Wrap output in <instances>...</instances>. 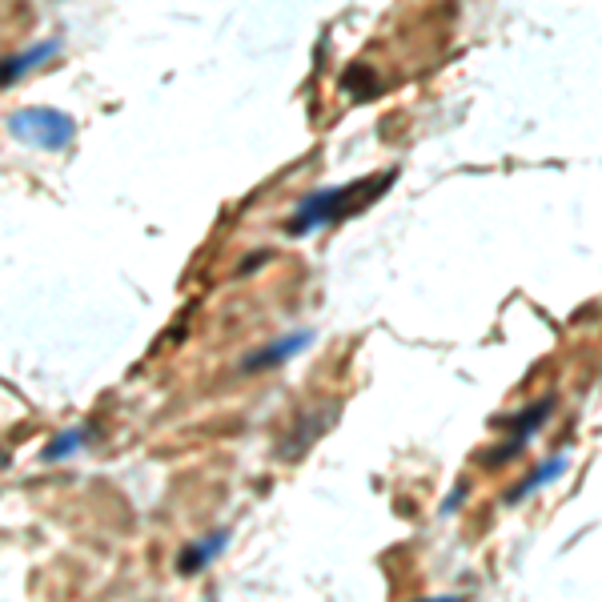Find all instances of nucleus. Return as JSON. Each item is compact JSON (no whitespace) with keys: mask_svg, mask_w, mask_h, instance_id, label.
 <instances>
[{"mask_svg":"<svg viewBox=\"0 0 602 602\" xmlns=\"http://www.w3.org/2000/svg\"><path fill=\"white\" fill-rule=\"evenodd\" d=\"M9 133L33 149H45V153H61L77 141V121L61 109H21L9 117Z\"/></svg>","mask_w":602,"mask_h":602,"instance_id":"obj_2","label":"nucleus"},{"mask_svg":"<svg viewBox=\"0 0 602 602\" xmlns=\"http://www.w3.org/2000/svg\"><path fill=\"white\" fill-rule=\"evenodd\" d=\"M466 494H470V486L462 482V486H458V490H454V494H450V498L442 502V514H458V510H462V498H466Z\"/></svg>","mask_w":602,"mask_h":602,"instance_id":"obj_10","label":"nucleus"},{"mask_svg":"<svg viewBox=\"0 0 602 602\" xmlns=\"http://www.w3.org/2000/svg\"><path fill=\"white\" fill-rule=\"evenodd\" d=\"M225 546H229V530H209L201 542H189V546L177 554V570H181V574H201Z\"/></svg>","mask_w":602,"mask_h":602,"instance_id":"obj_6","label":"nucleus"},{"mask_svg":"<svg viewBox=\"0 0 602 602\" xmlns=\"http://www.w3.org/2000/svg\"><path fill=\"white\" fill-rule=\"evenodd\" d=\"M562 466H566V454H554V458H546V462H542V466H538V470H534V474H530L526 482H518V486H514V490L506 494V506H518V502H522L526 494H534V490L550 486V482H554V478L562 474Z\"/></svg>","mask_w":602,"mask_h":602,"instance_id":"obj_7","label":"nucleus"},{"mask_svg":"<svg viewBox=\"0 0 602 602\" xmlns=\"http://www.w3.org/2000/svg\"><path fill=\"white\" fill-rule=\"evenodd\" d=\"M314 342V334L310 330H297V334H285V338H277V342H269L265 350H257V354H249L245 362H241V374H261V370H273V366H285L289 358H297L301 350H306Z\"/></svg>","mask_w":602,"mask_h":602,"instance_id":"obj_4","label":"nucleus"},{"mask_svg":"<svg viewBox=\"0 0 602 602\" xmlns=\"http://www.w3.org/2000/svg\"><path fill=\"white\" fill-rule=\"evenodd\" d=\"M550 414H554V398H542V402L526 406L518 418H510V442H502L494 454H486V466H502V462L518 458V454L526 450V442L534 438V430H538V426H542Z\"/></svg>","mask_w":602,"mask_h":602,"instance_id":"obj_3","label":"nucleus"},{"mask_svg":"<svg viewBox=\"0 0 602 602\" xmlns=\"http://www.w3.org/2000/svg\"><path fill=\"white\" fill-rule=\"evenodd\" d=\"M394 177H398V173H382V177H362V181H354V185L318 189L314 197H306V201L293 209V217L285 221V233L306 237V233H314V229H322V225H334V221H342V217H354V213L366 209L374 197H382Z\"/></svg>","mask_w":602,"mask_h":602,"instance_id":"obj_1","label":"nucleus"},{"mask_svg":"<svg viewBox=\"0 0 602 602\" xmlns=\"http://www.w3.org/2000/svg\"><path fill=\"white\" fill-rule=\"evenodd\" d=\"M89 438H93V434H89L85 426H77V430H65V434H57V438H53V442L41 450V458H45V462H65L69 454H77L81 446H89Z\"/></svg>","mask_w":602,"mask_h":602,"instance_id":"obj_8","label":"nucleus"},{"mask_svg":"<svg viewBox=\"0 0 602 602\" xmlns=\"http://www.w3.org/2000/svg\"><path fill=\"white\" fill-rule=\"evenodd\" d=\"M53 53H57V41H41V45H33V49H25V53L5 57V61H0V89H13L21 77H29L33 69H41Z\"/></svg>","mask_w":602,"mask_h":602,"instance_id":"obj_5","label":"nucleus"},{"mask_svg":"<svg viewBox=\"0 0 602 602\" xmlns=\"http://www.w3.org/2000/svg\"><path fill=\"white\" fill-rule=\"evenodd\" d=\"M362 81H374V73H370V69H362V65H354V69L342 77V85H346L358 101H366V97H374V93H378V85H362Z\"/></svg>","mask_w":602,"mask_h":602,"instance_id":"obj_9","label":"nucleus"}]
</instances>
